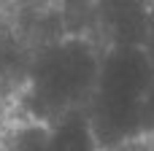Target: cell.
<instances>
[{"label": "cell", "mask_w": 154, "mask_h": 151, "mask_svg": "<svg viewBox=\"0 0 154 151\" xmlns=\"http://www.w3.org/2000/svg\"><path fill=\"white\" fill-rule=\"evenodd\" d=\"M0 151H54V127L22 119L0 140Z\"/></svg>", "instance_id": "obj_3"}, {"label": "cell", "mask_w": 154, "mask_h": 151, "mask_svg": "<svg viewBox=\"0 0 154 151\" xmlns=\"http://www.w3.org/2000/svg\"><path fill=\"white\" fill-rule=\"evenodd\" d=\"M103 51L81 32H65L41 46L24 70L19 92L22 119L57 127L73 116L87 113Z\"/></svg>", "instance_id": "obj_1"}, {"label": "cell", "mask_w": 154, "mask_h": 151, "mask_svg": "<svg viewBox=\"0 0 154 151\" xmlns=\"http://www.w3.org/2000/svg\"><path fill=\"white\" fill-rule=\"evenodd\" d=\"M154 65L143 46H108L87 108V122L103 149L141 140L149 130Z\"/></svg>", "instance_id": "obj_2"}]
</instances>
